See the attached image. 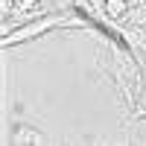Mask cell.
Segmentation results:
<instances>
[{"instance_id": "obj_4", "label": "cell", "mask_w": 146, "mask_h": 146, "mask_svg": "<svg viewBox=\"0 0 146 146\" xmlns=\"http://www.w3.org/2000/svg\"><path fill=\"white\" fill-rule=\"evenodd\" d=\"M129 3H131V0H129Z\"/></svg>"}, {"instance_id": "obj_3", "label": "cell", "mask_w": 146, "mask_h": 146, "mask_svg": "<svg viewBox=\"0 0 146 146\" xmlns=\"http://www.w3.org/2000/svg\"><path fill=\"white\" fill-rule=\"evenodd\" d=\"M131 117L135 120H146V88H140L137 102H135V108H131Z\"/></svg>"}, {"instance_id": "obj_1", "label": "cell", "mask_w": 146, "mask_h": 146, "mask_svg": "<svg viewBox=\"0 0 146 146\" xmlns=\"http://www.w3.org/2000/svg\"><path fill=\"white\" fill-rule=\"evenodd\" d=\"M47 137L41 135V131H35V129H29V126H18V131H15V137H12V143H18V146H27V143H44Z\"/></svg>"}, {"instance_id": "obj_2", "label": "cell", "mask_w": 146, "mask_h": 146, "mask_svg": "<svg viewBox=\"0 0 146 146\" xmlns=\"http://www.w3.org/2000/svg\"><path fill=\"white\" fill-rule=\"evenodd\" d=\"M129 0H105V18L108 21H114V23H120L126 18V12H129Z\"/></svg>"}]
</instances>
